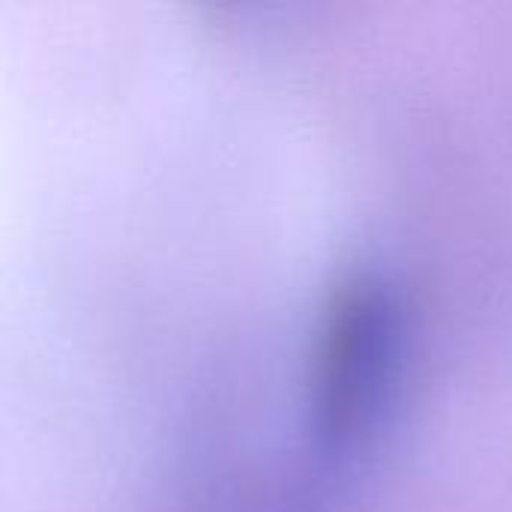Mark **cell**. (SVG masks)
Returning <instances> with one entry per match:
<instances>
[{
  "label": "cell",
  "mask_w": 512,
  "mask_h": 512,
  "mask_svg": "<svg viewBox=\"0 0 512 512\" xmlns=\"http://www.w3.org/2000/svg\"><path fill=\"white\" fill-rule=\"evenodd\" d=\"M393 360V306L378 282L345 285L330 309L321 351L318 426L333 444L351 441L375 414Z\"/></svg>",
  "instance_id": "obj_1"
}]
</instances>
